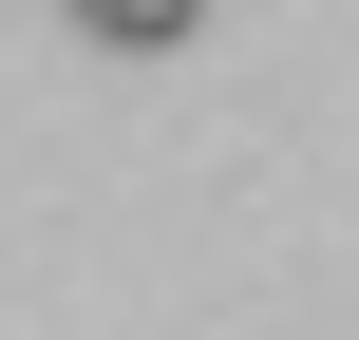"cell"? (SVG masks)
Returning <instances> with one entry per match:
<instances>
[{
	"label": "cell",
	"instance_id": "1",
	"mask_svg": "<svg viewBox=\"0 0 359 340\" xmlns=\"http://www.w3.org/2000/svg\"><path fill=\"white\" fill-rule=\"evenodd\" d=\"M76 19H95V38H133V57H151V38H189V19H208V0H76Z\"/></svg>",
	"mask_w": 359,
	"mask_h": 340
}]
</instances>
